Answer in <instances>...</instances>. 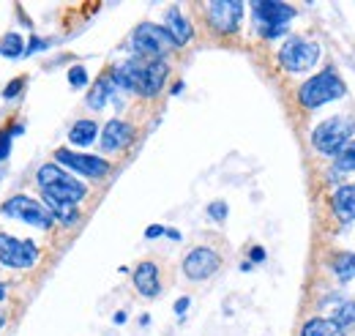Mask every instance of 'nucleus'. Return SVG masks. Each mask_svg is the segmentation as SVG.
<instances>
[{"label":"nucleus","instance_id":"obj_1","mask_svg":"<svg viewBox=\"0 0 355 336\" xmlns=\"http://www.w3.org/2000/svg\"><path fill=\"white\" fill-rule=\"evenodd\" d=\"M112 80L115 85L132 90V93H139V96H156L162 93V87L167 83V74H170V66L162 60H145V58H134V60H126L121 66H115L112 72Z\"/></svg>","mask_w":355,"mask_h":336},{"label":"nucleus","instance_id":"obj_2","mask_svg":"<svg viewBox=\"0 0 355 336\" xmlns=\"http://www.w3.org/2000/svg\"><path fill=\"white\" fill-rule=\"evenodd\" d=\"M39 186L44 192V200H55V203H66V205H77L80 200H85L88 189L83 180H77L74 175H69L66 169L58 165H44L39 169Z\"/></svg>","mask_w":355,"mask_h":336},{"label":"nucleus","instance_id":"obj_3","mask_svg":"<svg viewBox=\"0 0 355 336\" xmlns=\"http://www.w3.org/2000/svg\"><path fill=\"white\" fill-rule=\"evenodd\" d=\"M132 47H134V52H137L139 58H145V60H162V58L175 47V42H173V36L167 33V28L153 25V22H142V25L134 31Z\"/></svg>","mask_w":355,"mask_h":336},{"label":"nucleus","instance_id":"obj_4","mask_svg":"<svg viewBox=\"0 0 355 336\" xmlns=\"http://www.w3.org/2000/svg\"><path fill=\"white\" fill-rule=\"evenodd\" d=\"M339 96H345V83L336 77L334 69L311 77L306 85H301V93H298V99L306 110H317V107H322V104H328Z\"/></svg>","mask_w":355,"mask_h":336},{"label":"nucleus","instance_id":"obj_5","mask_svg":"<svg viewBox=\"0 0 355 336\" xmlns=\"http://www.w3.org/2000/svg\"><path fill=\"white\" fill-rule=\"evenodd\" d=\"M252 11H254V22L260 25L263 39L282 36L287 22L295 17V8L290 3H279V0H260V3L252 6Z\"/></svg>","mask_w":355,"mask_h":336},{"label":"nucleus","instance_id":"obj_6","mask_svg":"<svg viewBox=\"0 0 355 336\" xmlns=\"http://www.w3.org/2000/svg\"><path fill=\"white\" fill-rule=\"evenodd\" d=\"M353 131H355L353 121H347V118H328V121H322L320 126L314 128L311 142H314V148L320 153L336 156L347 145V140L353 137Z\"/></svg>","mask_w":355,"mask_h":336},{"label":"nucleus","instance_id":"obj_7","mask_svg":"<svg viewBox=\"0 0 355 336\" xmlns=\"http://www.w3.org/2000/svg\"><path fill=\"white\" fill-rule=\"evenodd\" d=\"M0 210L6 213V216H11V219H19V221H25V224H31V227H39V230H49L52 224H55V216H52V210L42 205L39 200H31V197H25V194H14V197H8Z\"/></svg>","mask_w":355,"mask_h":336},{"label":"nucleus","instance_id":"obj_8","mask_svg":"<svg viewBox=\"0 0 355 336\" xmlns=\"http://www.w3.org/2000/svg\"><path fill=\"white\" fill-rule=\"evenodd\" d=\"M39 260V246L31 241V238H14V235H6L0 233V262L6 268H14V271H28L33 268Z\"/></svg>","mask_w":355,"mask_h":336},{"label":"nucleus","instance_id":"obj_9","mask_svg":"<svg viewBox=\"0 0 355 336\" xmlns=\"http://www.w3.org/2000/svg\"><path fill=\"white\" fill-rule=\"evenodd\" d=\"M320 58V47L309 39H287L279 49V63L287 69V72H306L317 63Z\"/></svg>","mask_w":355,"mask_h":336},{"label":"nucleus","instance_id":"obj_10","mask_svg":"<svg viewBox=\"0 0 355 336\" xmlns=\"http://www.w3.org/2000/svg\"><path fill=\"white\" fill-rule=\"evenodd\" d=\"M241 17H243V3L238 0H216V3H208V22L216 33L230 36L238 31L241 25Z\"/></svg>","mask_w":355,"mask_h":336},{"label":"nucleus","instance_id":"obj_11","mask_svg":"<svg viewBox=\"0 0 355 336\" xmlns=\"http://www.w3.org/2000/svg\"><path fill=\"white\" fill-rule=\"evenodd\" d=\"M55 162L63 165V167L74 169L85 178H104L110 172V162H104L101 156H88V153H74V151H55Z\"/></svg>","mask_w":355,"mask_h":336},{"label":"nucleus","instance_id":"obj_12","mask_svg":"<svg viewBox=\"0 0 355 336\" xmlns=\"http://www.w3.org/2000/svg\"><path fill=\"white\" fill-rule=\"evenodd\" d=\"M219 265H222V260H219V254L214 252V249L197 246V249H191V252L186 254V260H183V274H186L191 282H202V279L214 276V274L219 271Z\"/></svg>","mask_w":355,"mask_h":336},{"label":"nucleus","instance_id":"obj_13","mask_svg":"<svg viewBox=\"0 0 355 336\" xmlns=\"http://www.w3.org/2000/svg\"><path fill=\"white\" fill-rule=\"evenodd\" d=\"M134 287H137V293L145 295V298H156L159 290H162L159 268L153 262H139L137 271H134Z\"/></svg>","mask_w":355,"mask_h":336},{"label":"nucleus","instance_id":"obj_14","mask_svg":"<svg viewBox=\"0 0 355 336\" xmlns=\"http://www.w3.org/2000/svg\"><path fill=\"white\" fill-rule=\"evenodd\" d=\"M134 131L129 124H123V121H110L107 126L101 128V148L104 151H121V148H126L129 142H132Z\"/></svg>","mask_w":355,"mask_h":336},{"label":"nucleus","instance_id":"obj_15","mask_svg":"<svg viewBox=\"0 0 355 336\" xmlns=\"http://www.w3.org/2000/svg\"><path fill=\"white\" fill-rule=\"evenodd\" d=\"M167 33L173 36V42H175V47H183V44L191 42V36H194V31H191V22L178 11V8H173L170 14H167Z\"/></svg>","mask_w":355,"mask_h":336},{"label":"nucleus","instance_id":"obj_16","mask_svg":"<svg viewBox=\"0 0 355 336\" xmlns=\"http://www.w3.org/2000/svg\"><path fill=\"white\" fill-rule=\"evenodd\" d=\"M331 205H334V213H336L339 219L353 221L355 219V183L353 186H342V189H336Z\"/></svg>","mask_w":355,"mask_h":336},{"label":"nucleus","instance_id":"obj_17","mask_svg":"<svg viewBox=\"0 0 355 336\" xmlns=\"http://www.w3.org/2000/svg\"><path fill=\"white\" fill-rule=\"evenodd\" d=\"M118 85L112 80V74H101L98 77V83L90 87L88 93V107L90 110H101L107 101H110V96H112V90H115Z\"/></svg>","mask_w":355,"mask_h":336},{"label":"nucleus","instance_id":"obj_18","mask_svg":"<svg viewBox=\"0 0 355 336\" xmlns=\"http://www.w3.org/2000/svg\"><path fill=\"white\" fill-rule=\"evenodd\" d=\"M301 336H347L345 328L336 323V320H325V317H314L304 326V334Z\"/></svg>","mask_w":355,"mask_h":336},{"label":"nucleus","instance_id":"obj_19","mask_svg":"<svg viewBox=\"0 0 355 336\" xmlns=\"http://www.w3.org/2000/svg\"><path fill=\"white\" fill-rule=\"evenodd\" d=\"M96 134H98V126H96L93 121H77L74 126L69 128V140H71L74 145H83V148L96 140Z\"/></svg>","mask_w":355,"mask_h":336},{"label":"nucleus","instance_id":"obj_20","mask_svg":"<svg viewBox=\"0 0 355 336\" xmlns=\"http://www.w3.org/2000/svg\"><path fill=\"white\" fill-rule=\"evenodd\" d=\"M46 208L52 210V216H55V221H63V224H74L77 219H80V213H77V205H66V203H55V200H44Z\"/></svg>","mask_w":355,"mask_h":336},{"label":"nucleus","instance_id":"obj_21","mask_svg":"<svg viewBox=\"0 0 355 336\" xmlns=\"http://www.w3.org/2000/svg\"><path fill=\"white\" fill-rule=\"evenodd\" d=\"M0 55H6V58H11V60L22 58V55H25V42H22V36H19V33H8V36L0 42Z\"/></svg>","mask_w":355,"mask_h":336},{"label":"nucleus","instance_id":"obj_22","mask_svg":"<svg viewBox=\"0 0 355 336\" xmlns=\"http://www.w3.org/2000/svg\"><path fill=\"white\" fill-rule=\"evenodd\" d=\"M355 169V142L345 145L339 153H336V162H334V175H342V172H353Z\"/></svg>","mask_w":355,"mask_h":336},{"label":"nucleus","instance_id":"obj_23","mask_svg":"<svg viewBox=\"0 0 355 336\" xmlns=\"http://www.w3.org/2000/svg\"><path fill=\"white\" fill-rule=\"evenodd\" d=\"M334 271H336V276L342 279V282H350L355 279V254H339L336 260H334Z\"/></svg>","mask_w":355,"mask_h":336},{"label":"nucleus","instance_id":"obj_24","mask_svg":"<svg viewBox=\"0 0 355 336\" xmlns=\"http://www.w3.org/2000/svg\"><path fill=\"white\" fill-rule=\"evenodd\" d=\"M334 320H336L342 328L353 326L355 323V303H345V306H339V309L334 312Z\"/></svg>","mask_w":355,"mask_h":336},{"label":"nucleus","instance_id":"obj_25","mask_svg":"<svg viewBox=\"0 0 355 336\" xmlns=\"http://www.w3.org/2000/svg\"><path fill=\"white\" fill-rule=\"evenodd\" d=\"M69 83H71V87H85L88 85V72L83 66H71L69 69Z\"/></svg>","mask_w":355,"mask_h":336},{"label":"nucleus","instance_id":"obj_26","mask_svg":"<svg viewBox=\"0 0 355 336\" xmlns=\"http://www.w3.org/2000/svg\"><path fill=\"white\" fill-rule=\"evenodd\" d=\"M14 137H17L14 128H11V131H8V128L0 131V162L8 159V153H11V140H14Z\"/></svg>","mask_w":355,"mask_h":336},{"label":"nucleus","instance_id":"obj_27","mask_svg":"<svg viewBox=\"0 0 355 336\" xmlns=\"http://www.w3.org/2000/svg\"><path fill=\"white\" fill-rule=\"evenodd\" d=\"M25 77H17V80H11V83L3 87V99H17L19 93H22V87H25Z\"/></svg>","mask_w":355,"mask_h":336},{"label":"nucleus","instance_id":"obj_28","mask_svg":"<svg viewBox=\"0 0 355 336\" xmlns=\"http://www.w3.org/2000/svg\"><path fill=\"white\" fill-rule=\"evenodd\" d=\"M208 213H211V219L224 221V219H227V203H211V205H208Z\"/></svg>","mask_w":355,"mask_h":336},{"label":"nucleus","instance_id":"obj_29","mask_svg":"<svg viewBox=\"0 0 355 336\" xmlns=\"http://www.w3.org/2000/svg\"><path fill=\"white\" fill-rule=\"evenodd\" d=\"M49 42L46 39H31V44L25 47V55H33V52H39V49H46Z\"/></svg>","mask_w":355,"mask_h":336},{"label":"nucleus","instance_id":"obj_30","mask_svg":"<svg viewBox=\"0 0 355 336\" xmlns=\"http://www.w3.org/2000/svg\"><path fill=\"white\" fill-rule=\"evenodd\" d=\"M159 235H167V227H162V224H150V227L145 230V238H159Z\"/></svg>","mask_w":355,"mask_h":336},{"label":"nucleus","instance_id":"obj_31","mask_svg":"<svg viewBox=\"0 0 355 336\" xmlns=\"http://www.w3.org/2000/svg\"><path fill=\"white\" fill-rule=\"evenodd\" d=\"M252 260H254V262H263V260H266V249H263V246H254V249H252Z\"/></svg>","mask_w":355,"mask_h":336},{"label":"nucleus","instance_id":"obj_32","mask_svg":"<svg viewBox=\"0 0 355 336\" xmlns=\"http://www.w3.org/2000/svg\"><path fill=\"white\" fill-rule=\"evenodd\" d=\"M189 309V298H178V303H175V312L178 314H183Z\"/></svg>","mask_w":355,"mask_h":336},{"label":"nucleus","instance_id":"obj_33","mask_svg":"<svg viewBox=\"0 0 355 336\" xmlns=\"http://www.w3.org/2000/svg\"><path fill=\"white\" fill-rule=\"evenodd\" d=\"M115 323H126V312H118L115 314Z\"/></svg>","mask_w":355,"mask_h":336},{"label":"nucleus","instance_id":"obj_34","mask_svg":"<svg viewBox=\"0 0 355 336\" xmlns=\"http://www.w3.org/2000/svg\"><path fill=\"white\" fill-rule=\"evenodd\" d=\"M3 298H6V287H3V285H0V301H3Z\"/></svg>","mask_w":355,"mask_h":336}]
</instances>
